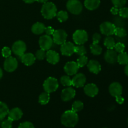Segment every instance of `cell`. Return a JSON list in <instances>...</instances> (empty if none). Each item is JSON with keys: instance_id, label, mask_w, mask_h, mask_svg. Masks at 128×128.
Segmentation results:
<instances>
[{"instance_id": "6da1fadb", "label": "cell", "mask_w": 128, "mask_h": 128, "mask_svg": "<svg viewBox=\"0 0 128 128\" xmlns=\"http://www.w3.org/2000/svg\"><path fill=\"white\" fill-rule=\"evenodd\" d=\"M62 125L67 128H74L77 125L79 121V116L77 112L70 110L66 111L62 114L61 118Z\"/></svg>"}, {"instance_id": "7a4b0ae2", "label": "cell", "mask_w": 128, "mask_h": 128, "mask_svg": "<svg viewBox=\"0 0 128 128\" xmlns=\"http://www.w3.org/2000/svg\"><path fill=\"white\" fill-rule=\"evenodd\" d=\"M41 14L46 20H51L57 14V8L51 2H47L43 4L41 8Z\"/></svg>"}, {"instance_id": "3957f363", "label": "cell", "mask_w": 128, "mask_h": 128, "mask_svg": "<svg viewBox=\"0 0 128 128\" xmlns=\"http://www.w3.org/2000/svg\"><path fill=\"white\" fill-rule=\"evenodd\" d=\"M66 8L71 13L78 15L82 11L83 6L79 0H69L66 4Z\"/></svg>"}, {"instance_id": "277c9868", "label": "cell", "mask_w": 128, "mask_h": 128, "mask_svg": "<svg viewBox=\"0 0 128 128\" xmlns=\"http://www.w3.org/2000/svg\"><path fill=\"white\" fill-rule=\"evenodd\" d=\"M43 88L45 92L48 93H52L55 92L59 88V83L56 78L50 77L44 81L43 84Z\"/></svg>"}, {"instance_id": "5b68a950", "label": "cell", "mask_w": 128, "mask_h": 128, "mask_svg": "<svg viewBox=\"0 0 128 128\" xmlns=\"http://www.w3.org/2000/svg\"><path fill=\"white\" fill-rule=\"evenodd\" d=\"M72 38L75 44L77 45H82L88 40V34L84 30H77L73 34Z\"/></svg>"}, {"instance_id": "8992f818", "label": "cell", "mask_w": 128, "mask_h": 128, "mask_svg": "<svg viewBox=\"0 0 128 128\" xmlns=\"http://www.w3.org/2000/svg\"><path fill=\"white\" fill-rule=\"evenodd\" d=\"M53 42L58 45H61L65 42L68 38V34L63 30H58L54 31L53 34Z\"/></svg>"}, {"instance_id": "52a82bcc", "label": "cell", "mask_w": 128, "mask_h": 128, "mask_svg": "<svg viewBox=\"0 0 128 128\" xmlns=\"http://www.w3.org/2000/svg\"><path fill=\"white\" fill-rule=\"evenodd\" d=\"M18 66V62L16 58L13 57L7 58L4 62V68L5 71L8 72H14Z\"/></svg>"}, {"instance_id": "ba28073f", "label": "cell", "mask_w": 128, "mask_h": 128, "mask_svg": "<svg viewBox=\"0 0 128 128\" xmlns=\"http://www.w3.org/2000/svg\"><path fill=\"white\" fill-rule=\"evenodd\" d=\"M116 28V26L113 23L106 21L101 24L100 31L102 34L106 35L107 36H110L114 34Z\"/></svg>"}, {"instance_id": "9c48e42d", "label": "cell", "mask_w": 128, "mask_h": 128, "mask_svg": "<svg viewBox=\"0 0 128 128\" xmlns=\"http://www.w3.org/2000/svg\"><path fill=\"white\" fill-rule=\"evenodd\" d=\"M12 51L18 57H21L26 51V44L22 41H17L12 46Z\"/></svg>"}, {"instance_id": "30bf717a", "label": "cell", "mask_w": 128, "mask_h": 128, "mask_svg": "<svg viewBox=\"0 0 128 128\" xmlns=\"http://www.w3.org/2000/svg\"><path fill=\"white\" fill-rule=\"evenodd\" d=\"M53 42V40L51 38V36L47 34L42 36L39 40L40 48L44 51L50 50L52 48Z\"/></svg>"}, {"instance_id": "8fae6325", "label": "cell", "mask_w": 128, "mask_h": 128, "mask_svg": "<svg viewBox=\"0 0 128 128\" xmlns=\"http://www.w3.org/2000/svg\"><path fill=\"white\" fill-rule=\"evenodd\" d=\"M80 67L77 62H74V61H70L67 62L65 64L64 67V70L65 72L67 74L68 76H73L78 73Z\"/></svg>"}, {"instance_id": "7c38bea8", "label": "cell", "mask_w": 128, "mask_h": 128, "mask_svg": "<svg viewBox=\"0 0 128 128\" xmlns=\"http://www.w3.org/2000/svg\"><path fill=\"white\" fill-rule=\"evenodd\" d=\"M75 46L71 42H65L61 44V52L62 55L66 56H71L74 53Z\"/></svg>"}, {"instance_id": "4fadbf2b", "label": "cell", "mask_w": 128, "mask_h": 128, "mask_svg": "<svg viewBox=\"0 0 128 128\" xmlns=\"http://www.w3.org/2000/svg\"><path fill=\"white\" fill-rule=\"evenodd\" d=\"M76 96V90L72 88H68L62 91L61 92V99L64 102L71 101Z\"/></svg>"}, {"instance_id": "5bb4252c", "label": "cell", "mask_w": 128, "mask_h": 128, "mask_svg": "<svg viewBox=\"0 0 128 128\" xmlns=\"http://www.w3.org/2000/svg\"><path fill=\"white\" fill-rule=\"evenodd\" d=\"M86 82V78L84 74L82 73H79L75 74L74 77L72 78V86L74 87L78 88H82L85 85Z\"/></svg>"}, {"instance_id": "9a60e30c", "label": "cell", "mask_w": 128, "mask_h": 128, "mask_svg": "<svg viewBox=\"0 0 128 128\" xmlns=\"http://www.w3.org/2000/svg\"><path fill=\"white\" fill-rule=\"evenodd\" d=\"M84 91L88 96L94 98L97 96L98 94L99 93V89L96 84L93 83H90L84 86Z\"/></svg>"}, {"instance_id": "2e32d148", "label": "cell", "mask_w": 128, "mask_h": 128, "mask_svg": "<svg viewBox=\"0 0 128 128\" xmlns=\"http://www.w3.org/2000/svg\"><path fill=\"white\" fill-rule=\"evenodd\" d=\"M109 91L111 96L113 97L120 96L122 93V86L118 82H112L110 86Z\"/></svg>"}, {"instance_id": "e0dca14e", "label": "cell", "mask_w": 128, "mask_h": 128, "mask_svg": "<svg viewBox=\"0 0 128 128\" xmlns=\"http://www.w3.org/2000/svg\"><path fill=\"white\" fill-rule=\"evenodd\" d=\"M46 60L48 62L52 64H56L60 61V54L52 50H48L46 52Z\"/></svg>"}, {"instance_id": "ac0fdd59", "label": "cell", "mask_w": 128, "mask_h": 128, "mask_svg": "<svg viewBox=\"0 0 128 128\" xmlns=\"http://www.w3.org/2000/svg\"><path fill=\"white\" fill-rule=\"evenodd\" d=\"M104 60L108 63H116L118 60L117 52L113 50H108L104 54Z\"/></svg>"}, {"instance_id": "d6986e66", "label": "cell", "mask_w": 128, "mask_h": 128, "mask_svg": "<svg viewBox=\"0 0 128 128\" xmlns=\"http://www.w3.org/2000/svg\"><path fill=\"white\" fill-rule=\"evenodd\" d=\"M22 115H23V112L21 111V109L18 108H15L9 111L8 118L12 120V121H18L22 117Z\"/></svg>"}, {"instance_id": "ffe728a7", "label": "cell", "mask_w": 128, "mask_h": 128, "mask_svg": "<svg viewBox=\"0 0 128 128\" xmlns=\"http://www.w3.org/2000/svg\"><path fill=\"white\" fill-rule=\"evenodd\" d=\"M88 68L90 72L95 74H98L101 71V64L96 60H91L89 61V62H88Z\"/></svg>"}, {"instance_id": "44dd1931", "label": "cell", "mask_w": 128, "mask_h": 128, "mask_svg": "<svg viewBox=\"0 0 128 128\" xmlns=\"http://www.w3.org/2000/svg\"><path fill=\"white\" fill-rule=\"evenodd\" d=\"M20 58H21L22 63H24L27 66H32L36 60L34 55L31 52L26 54L24 53L21 57H20Z\"/></svg>"}, {"instance_id": "7402d4cb", "label": "cell", "mask_w": 128, "mask_h": 128, "mask_svg": "<svg viewBox=\"0 0 128 128\" xmlns=\"http://www.w3.org/2000/svg\"><path fill=\"white\" fill-rule=\"evenodd\" d=\"M101 4L100 0H85L84 6L90 11H94L99 8Z\"/></svg>"}, {"instance_id": "603a6c76", "label": "cell", "mask_w": 128, "mask_h": 128, "mask_svg": "<svg viewBox=\"0 0 128 128\" xmlns=\"http://www.w3.org/2000/svg\"><path fill=\"white\" fill-rule=\"evenodd\" d=\"M45 30H46V26L42 22H40L34 24L31 28V31L32 33L36 35L42 34L44 32H45Z\"/></svg>"}, {"instance_id": "cb8c5ba5", "label": "cell", "mask_w": 128, "mask_h": 128, "mask_svg": "<svg viewBox=\"0 0 128 128\" xmlns=\"http://www.w3.org/2000/svg\"><path fill=\"white\" fill-rule=\"evenodd\" d=\"M8 106L4 102L0 101V120L5 118L9 113Z\"/></svg>"}, {"instance_id": "d4e9b609", "label": "cell", "mask_w": 128, "mask_h": 128, "mask_svg": "<svg viewBox=\"0 0 128 128\" xmlns=\"http://www.w3.org/2000/svg\"><path fill=\"white\" fill-rule=\"evenodd\" d=\"M104 44L108 50H113L114 48L115 44H116L114 39L111 36H108L107 38H105Z\"/></svg>"}, {"instance_id": "484cf974", "label": "cell", "mask_w": 128, "mask_h": 128, "mask_svg": "<svg viewBox=\"0 0 128 128\" xmlns=\"http://www.w3.org/2000/svg\"><path fill=\"white\" fill-rule=\"evenodd\" d=\"M118 62L121 65H126L128 64V54L125 52H121L118 55Z\"/></svg>"}, {"instance_id": "4316f807", "label": "cell", "mask_w": 128, "mask_h": 128, "mask_svg": "<svg viewBox=\"0 0 128 128\" xmlns=\"http://www.w3.org/2000/svg\"><path fill=\"white\" fill-rule=\"evenodd\" d=\"M50 93L44 92L40 94L39 97V102L42 105H46L50 102Z\"/></svg>"}, {"instance_id": "83f0119b", "label": "cell", "mask_w": 128, "mask_h": 128, "mask_svg": "<svg viewBox=\"0 0 128 128\" xmlns=\"http://www.w3.org/2000/svg\"><path fill=\"white\" fill-rule=\"evenodd\" d=\"M90 50L92 54L98 56L100 55L102 52V49L98 44H92L90 46Z\"/></svg>"}, {"instance_id": "f1b7e54d", "label": "cell", "mask_w": 128, "mask_h": 128, "mask_svg": "<svg viewBox=\"0 0 128 128\" xmlns=\"http://www.w3.org/2000/svg\"><path fill=\"white\" fill-rule=\"evenodd\" d=\"M56 16H57V18L58 20V21L61 22H63L66 21L69 18L68 13V12H66L65 11H60V12H57Z\"/></svg>"}, {"instance_id": "f546056e", "label": "cell", "mask_w": 128, "mask_h": 128, "mask_svg": "<svg viewBox=\"0 0 128 128\" xmlns=\"http://www.w3.org/2000/svg\"><path fill=\"white\" fill-rule=\"evenodd\" d=\"M84 108V104L81 101H76L72 104V111L78 112L82 111Z\"/></svg>"}, {"instance_id": "4dcf8cb0", "label": "cell", "mask_w": 128, "mask_h": 128, "mask_svg": "<svg viewBox=\"0 0 128 128\" xmlns=\"http://www.w3.org/2000/svg\"><path fill=\"white\" fill-rule=\"evenodd\" d=\"M61 83L62 84V86H67V87H70L72 86V80L70 78L69 76H63L61 78Z\"/></svg>"}, {"instance_id": "1f68e13d", "label": "cell", "mask_w": 128, "mask_h": 128, "mask_svg": "<svg viewBox=\"0 0 128 128\" xmlns=\"http://www.w3.org/2000/svg\"><path fill=\"white\" fill-rule=\"evenodd\" d=\"M74 53H76L80 56H84L87 53V51H86V49L85 48L84 46L78 45L77 46H75Z\"/></svg>"}, {"instance_id": "d6a6232c", "label": "cell", "mask_w": 128, "mask_h": 128, "mask_svg": "<svg viewBox=\"0 0 128 128\" xmlns=\"http://www.w3.org/2000/svg\"><path fill=\"white\" fill-rule=\"evenodd\" d=\"M114 34H115L118 37L124 38L127 36V32L123 28H116Z\"/></svg>"}, {"instance_id": "836d02e7", "label": "cell", "mask_w": 128, "mask_h": 128, "mask_svg": "<svg viewBox=\"0 0 128 128\" xmlns=\"http://www.w3.org/2000/svg\"><path fill=\"white\" fill-rule=\"evenodd\" d=\"M88 58L85 55L80 56V57L77 60V64L80 68L84 67L86 64H88Z\"/></svg>"}, {"instance_id": "e575fe53", "label": "cell", "mask_w": 128, "mask_h": 128, "mask_svg": "<svg viewBox=\"0 0 128 128\" xmlns=\"http://www.w3.org/2000/svg\"><path fill=\"white\" fill-rule=\"evenodd\" d=\"M114 6L118 8H121L126 5L127 0H111Z\"/></svg>"}, {"instance_id": "d590c367", "label": "cell", "mask_w": 128, "mask_h": 128, "mask_svg": "<svg viewBox=\"0 0 128 128\" xmlns=\"http://www.w3.org/2000/svg\"><path fill=\"white\" fill-rule=\"evenodd\" d=\"M35 57H36V59H37L38 60H43L46 57V51L42 50V49L38 50L36 52Z\"/></svg>"}, {"instance_id": "8d00e7d4", "label": "cell", "mask_w": 128, "mask_h": 128, "mask_svg": "<svg viewBox=\"0 0 128 128\" xmlns=\"http://www.w3.org/2000/svg\"><path fill=\"white\" fill-rule=\"evenodd\" d=\"M114 49L116 52H119V53H121V52H122L124 51L125 45L123 43H122V42H118V43H116L115 44Z\"/></svg>"}, {"instance_id": "74e56055", "label": "cell", "mask_w": 128, "mask_h": 128, "mask_svg": "<svg viewBox=\"0 0 128 128\" xmlns=\"http://www.w3.org/2000/svg\"><path fill=\"white\" fill-rule=\"evenodd\" d=\"M119 14L123 18H128V8L122 7L120 8Z\"/></svg>"}, {"instance_id": "f35d334b", "label": "cell", "mask_w": 128, "mask_h": 128, "mask_svg": "<svg viewBox=\"0 0 128 128\" xmlns=\"http://www.w3.org/2000/svg\"><path fill=\"white\" fill-rule=\"evenodd\" d=\"M11 50L8 47H4L2 50V56L5 58L10 57L11 56Z\"/></svg>"}, {"instance_id": "ab89813d", "label": "cell", "mask_w": 128, "mask_h": 128, "mask_svg": "<svg viewBox=\"0 0 128 128\" xmlns=\"http://www.w3.org/2000/svg\"><path fill=\"white\" fill-rule=\"evenodd\" d=\"M12 120L8 119L4 120L1 123V128H12Z\"/></svg>"}, {"instance_id": "60d3db41", "label": "cell", "mask_w": 128, "mask_h": 128, "mask_svg": "<svg viewBox=\"0 0 128 128\" xmlns=\"http://www.w3.org/2000/svg\"><path fill=\"white\" fill-rule=\"evenodd\" d=\"M18 128H34V126L32 122L26 121L20 124Z\"/></svg>"}, {"instance_id": "b9f144b4", "label": "cell", "mask_w": 128, "mask_h": 128, "mask_svg": "<svg viewBox=\"0 0 128 128\" xmlns=\"http://www.w3.org/2000/svg\"><path fill=\"white\" fill-rule=\"evenodd\" d=\"M101 40V35L98 33H95L92 36V44H99Z\"/></svg>"}, {"instance_id": "7bdbcfd3", "label": "cell", "mask_w": 128, "mask_h": 128, "mask_svg": "<svg viewBox=\"0 0 128 128\" xmlns=\"http://www.w3.org/2000/svg\"><path fill=\"white\" fill-rule=\"evenodd\" d=\"M45 32H46V34L47 35H48V36H51V35L53 34L54 32V30L51 26H49V27L46 28Z\"/></svg>"}, {"instance_id": "ee69618b", "label": "cell", "mask_w": 128, "mask_h": 128, "mask_svg": "<svg viewBox=\"0 0 128 128\" xmlns=\"http://www.w3.org/2000/svg\"><path fill=\"white\" fill-rule=\"evenodd\" d=\"M115 98H116V102H117L118 104H122L124 103V98L123 97H122L121 95H120V96H116V97Z\"/></svg>"}, {"instance_id": "f6af8a7d", "label": "cell", "mask_w": 128, "mask_h": 128, "mask_svg": "<svg viewBox=\"0 0 128 128\" xmlns=\"http://www.w3.org/2000/svg\"><path fill=\"white\" fill-rule=\"evenodd\" d=\"M119 11H120V9L115 7V6L112 7L111 10V13L114 15H117L118 14H119Z\"/></svg>"}, {"instance_id": "bcb514c9", "label": "cell", "mask_w": 128, "mask_h": 128, "mask_svg": "<svg viewBox=\"0 0 128 128\" xmlns=\"http://www.w3.org/2000/svg\"><path fill=\"white\" fill-rule=\"evenodd\" d=\"M22 1L27 4H31L36 1V0H22Z\"/></svg>"}, {"instance_id": "7dc6e473", "label": "cell", "mask_w": 128, "mask_h": 128, "mask_svg": "<svg viewBox=\"0 0 128 128\" xmlns=\"http://www.w3.org/2000/svg\"><path fill=\"white\" fill-rule=\"evenodd\" d=\"M36 1H38V2H40V3H46V2H47L48 1V0H36Z\"/></svg>"}, {"instance_id": "c3c4849f", "label": "cell", "mask_w": 128, "mask_h": 128, "mask_svg": "<svg viewBox=\"0 0 128 128\" xmlns=\"http://www.w3.org/2000/svg\"><path fill=\"white\" fill-rule=\"evenodd\" d=\"M124 72H125V74H126L128 76V64H126V67H125Z\"/></svg>"}, {"instance_id": "681fc988", "label": "cell", "mask_w": 128, "mask_h": 128, "mask_svg": "<svg viewBox=\"0 0 128 128\" xmlns=\"http://www.w3.org/2000/svg\"><path fill=\"white\" fill-rule=\"evenodd\" d=\"M2 76H3V72H2V70H1V68H0V80L2 78Z\"/></svg>"}, {"instance_id": "f907efd6", "label": "cell", "mask_w": 128, "mask_h": 128, "mask_svg": "<svg viewBox=\"0 0 128 128\" xmlns=\"http://www.w3.org/2000/svg\"></svg>"}, {"instance_id": "816d5d0a", "label": "cell", "mask_w": 128, "mask_h": 128, "mask_svg": "<svg viewBox=\"0 0 128 128\" xmlns=\"http://www.w3.org/2000/svg\"></svg>"}]
</instances>
